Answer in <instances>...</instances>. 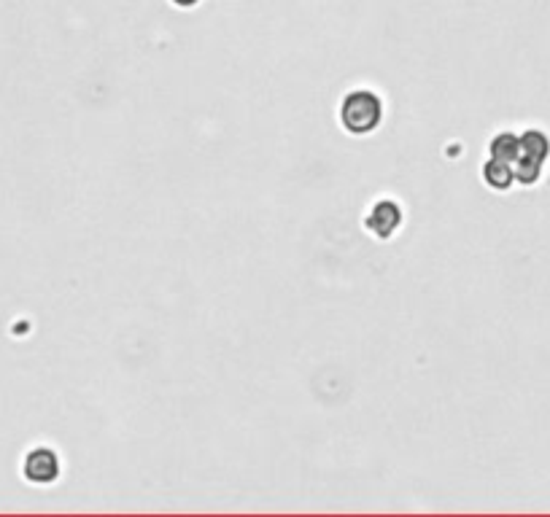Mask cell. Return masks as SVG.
<instances>
[{
  "instance_id": "7a4b0ae2",
  "label": "cell",
  "mask_w": 550,
  "mask_h": 517,
  "mask_svg": "<svg viewBox=\"0 0 550 517\" xmlns=\"http://www.w3.org/2000/svg\"><path fill=\"white\" fill-rule=\"evenodd\" d=\"M22 474L33 485H49L60 477V458L52 447H33L22 461Z\"/></svg>"
},
{
  "instance_id": "3957f363",
  "label": "cell",
  "mask_w": 550,
  "mask_h": 517,
  "mask_svg": "<svg viewBox=\"0 0 550 517\" xmlns=\"http://www.w3.org/2000/svg\"><path fill=\"white\" fill-rule=\"evenodd\" d=\"M173 3H176V6H195L197 0H173Z\"/></svg>"
},
{
  "instance_id": "6da1fadb",
  "label": "cell",
  "mask_w": 550,
  "mask_h": 517,
  "mask_svg": "<svg viewBox=\"0 0 550 517\" xmlns=\"http://www.w3.org/2000/svg\"><path fill=\"white\" fill-rule=\"evenodd\" d=\"M381 122V100L373 92H354L343 103V124L351 132H370Z\"/></svg>"
}]
</instances>
